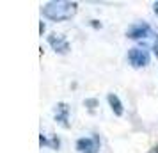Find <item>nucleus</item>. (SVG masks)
I'll use <instances>...</instances> for the list:
<instances>
[{
  "label": "nucleus",
  "instance_id": "nucleus-1",
  "mask_svg": "<svg viewBox=\"0 0 158 153\" xmlns=\"http://www.w3.org/2000/svg\"><path fill=\"white\" fill-rule=\"evenodd\" d=\"M77 13V2H66V0H57V2H48L43 7V15L53 22H62L69 20Z\"/></svg>",
  "mask_w": 158,
  "mask_h": 153
},
{
  "label": "nucleus",
  "instance_id": "nucleus-2",
  "mask_svg": "<svg viewBox=\"0 0 158 153\" xmlns=\"http://www.w3.org/2000/svg\"><path fill=\"white\" fill-rule=\"evenodd\" d=\"M128 61L133 68H142V66L149 64V52L146 48H130L128 50Z\"/></svg>",
  "mask_w": 158,
  "mask_h": 153
},
{
  "label": "nucleus",
  "instance_id": "nucleus-3",
  "mask_svg": "<svg viewBox=\"0 0 158 153\" xmlns=\"http://www.w3.org/2000/svg\"><path fill=\"white\" fill-rule=\"evenodd\" d=\"M149 25L148 23H135V25H131L126 32V36L131 37V39H140V37H146L149 36Z\"/></svg>",
  "mask_w": 158,
  "mask_h": 153
},
{
  "label": "nucleus",
  "instance_id": "nucleus-4",
  "mask_svg": "<svg viewBox=\"0 0 158 153\" xmlns=\"http://www.w3.org/2000/svg\"><path fill=\"white\" fill-rule=\"evenodd\" d=\"M48 43H50L52 48L55 52H59V53H66V52L69 50V43H68L62 36H57V34H52V36L48 37Z\"/></svg>",
  "mask_w": 158,
  "mask_h": 153
},
{
  "label": "nucleus",
  "instance_id": "nucleus-5",
  "mask_svg": "<svg viewBox=\"0 0 158 153\" xmlns=\"http://www.w3.org/2000/svg\"><path fill=\"white\" fill-rule=\"evenodd\" d=\"M77 150L82 153H94L96 151V142H94L93 139H85L82 137L77 141Z\"/></svg>",
  "mask_w": 158,
  "mask_h": 153
},
{
  "label": "nucleus",
  "instance_id": "nucleus-6",
  "mask_svg": "<svg viewBox=\"0 0 158 153\" xmlns=\"http://www.w3.org/2000/svg\"><path fill=\"white\" fill-rule=\"evenodd\" d=\"M55 117L60 125L68 126V105L66 103H59L55 105Z\"/></svg>",
  "mask_w": 158,
  "mask_h": 153
},
{
  "label": "nucleus",
  "instance_id": "nucleus-7",
  "mask_svg": "<svg viewBox=\"0 0 158 153\" xmlns=\"http://www.w3.org/2000/svg\"><path fill=\"white\" fill-rule=\"evenodd\" d=\"M107 100H108V103H110V109L114 110L115 116H123V103H121V100H119L115 95H112V93L107 96Z\"/></svg>",
  "mask_w": 158,
  "mask_h": 153
},
{
  "label": "nucleus",
  "instance_id": "nucleus-8",
  "mask_svg": "<svg viewBox=\"0 0 158 153\" xmlns=\"http://www.w3.org/2000/svg\"><path fill=\"white\" fill-rule=\"evenodd\" d=\"M153 52L156 53V57H158V37H156V41H155V45H153Z\"/></svg>",
  "mask_w": 158,
  "mask_h": 153
},
{
  "label": "nucleus",
  "instance_id": "nucleus-9",
  "mask_svg": "<svg viewBox=\"0 0 158 153\" xmlns=\"http://www.w3.org/2000/svg\"><path fill=\"white\" fill-rule=\"evenodd\" d=\"M39 30H41V36H43V32H44V23L41 22V25H39Z\"/></svg>",
  "mask_w": 158,
  "mask_h": 153
},
{
  "label": "nucleus",
  "instance_id": "nucleus-10",
  "mask_svg": "<svg viewBox=\"0 0 158 153\" xmlns=\"http://www.w3.org/2000/svg\"><path fill=\"white\" fill-rule=\"evenodd\" d=\"M153 9H155V13L158 15V2H155V4H153Z\"/></svg>",
  "mask_w": 158,
  "mask_h": 153
}]
</instances>
